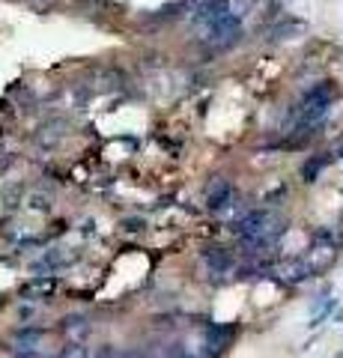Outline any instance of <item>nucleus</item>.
Returning <instances> with one entry per match:
<instances>
[{
  "mask_svg": "<svg viewBox=\"0 0 343 358\" xmlns=\"http://www.w3.org/2000/svg\"><path fill=\"white\" fill-rule=\"evenodd\" d=\"M63 358H87V346H78V343H72V350L66 352Z\"/></svg>",
  "mask_w": 343,
  "mask_h": 358,
  "instance_id": "nucleus-1",
  "label": "nucleus"
},
{
  "mask_svg": "<svg viewBox=\"0 0 343 358\" xmlns=\"http://www.w3.org/2000/svg\"><path fill=\"white\" fill-rule=\"evenodd\" d=\"M337 358H343V355H337Z\"/></svg>",
  "mask_w": 343,
  "mask_h": 358,
  "instance_id": "nucleus-3",
  "label": "nucleus"
},
{
  "mask_svg": "<svg viewBox=\"0 0 343 358\" xmlns=\"http://www.w3.org/2000/svg\"><path fill=\"white\" fill-rule=\"evenodd\" d=\"M170 358H194V355H191V352H185V350H180V352H173Z\"/></svg>",
  "mask_w": 343,
  "mask_h": 358,
  "instance_id": "nucleus-2",
  "label": "nucleus"
}]
</instances>
